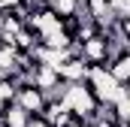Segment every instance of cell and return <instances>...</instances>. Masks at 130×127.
<instances>
[{
    "mask_svg": "<svg viewBox=\"0 0 130 127\" xmlns=\"http://www.w3.org/2000/svg\"><path fill=\"white\" fill-rule=\"evenodd\" d=\"M85 82L94 88V94H97L100 103H118V100L124 97V85L112 76L109 67H91Z\"/></svg>",
    "mask_w": 130,
    "mask_h": 127,
    "instance_id": "6da1fadb",
    "label": "cell"
},
{
    "mask_svg": "<svg viewBox=\"0 0 130 127\" xmlns=\"http://www.w3.org/2000/svg\"><path fill=\"white\" fill-rule=\"evenodd\" d=\"M67 100V106L73 109V112H82L85 118H94V112L100 109V100L94 94V88L88 85V82H70L67 85V94L61 97Z\"/></svg>",
    "mask_w": 130,
    "mask_h": 127,
    "instance_id": "7a4b0ae2",
    "label": "cell"
},
{
    "mask_svg": "<svg viewBox=\"0 0 130 127\" xmlns=\"http://www.w3.org/2000/svg\"><path fill=\"white\" fill-rule=\"evenodd\" d=\"M15 103H18V106H24L30 115H39V112L45 109V103H48V94H45L39 85H33V82H24V85L15 91Z\"/></svg>",
    "mask_w": 130,
    "mask_h": 127,
    "instance_id": "3957f363",
    "label": "cell"
},
{
    "mask_svg": "<svg viewBox=\"0 0 130 127\" xmlns=\"http://www.w3.org/2000/svg\"><path fill=\"white\" fill-rule=\"evenodd\" d=\"M88 70H91V64L85 61V58H67V61L58 67L61 79H67V82H85V79H88Z\"/></svg>",
    "mask_w": 130,
    "mask_h": 127,
    "instance_id": "277c9868",
    "label": "cell"
},
{
    "mask_svg": "<svg viewBox=\"0 0 130 127\" xmlns=\"http://www.w3.org/2000/svg\"><path fill=\"white\" fill-rule=\"evenodd\" d=\"M109 70H112V76H115L121 85L130 82V45L121 49V52H115V58L109 61Z\"/></svg>",
    "mask_w": 130,
    "mask_h": 127,
    "instance_id": "5b68a950",
    "label": "cell"
},
{
    "mask_svg": "<svg viewBox=\"0 0 130 127\" xmlns=\"http://www.w3.org/2000/svg\"><path fill=\"white\" fill-rule=\"evenodd\" d=\"M15 82L9 79V76H0V106H9L12 100H15Z\"/></svg>",
    "mask_w": 130,
    "mask_h": 127,
    "instance_id": "8992f818",
    "label": "cell"
},
{
    "mask_svg": "<svg viewBox=\"0 0 130 127\" xmlns=\"http://www.w3.org/2000/svg\"><path fill=\"white\" fill-rule=\"evenodd\" d=\"M48 3L58 15H76V9H79V0H48Z\"/></svg>",
    "mask_w": 130,
    "mask_h": 127,
    "instance_id": "52a82bcc",
    "label": "cell"
},
{
    "mask_svg": "<svg viewBox=\"0 0 130 127\" xmlns=\"http://www.w3.org/2000/svg\"><path fill=\"white\" fill-rule=\"evenodd\" d=\"M27 127H55V124H52L45 115H30V124Z\"/></svg>",
    "mask_w": 130,
    "mask_h": 127,
    "instance_id": "ba28073f",
    "label": "cell"
},
{
    "mask_svg": "<svg viewBox=\"0 0 130 127\" xmlns=\"http://www.w3.org/2000/svg\"><path fill=\"white\" fill-rule=\"evenodd\" d=\"M115 15H118V18H130V0H124V3L115 9Z\"/></svg>",
    "mask_w": 130,
    "mask_h": 127,
    "instance_id": "9c48e42d",
    "label": "cell"
},
{
    "mask_svg": "<svg viewBox=\"0 0 130 127\" xmlns=\"http://www.w3.org/2000/svg\"><path fill=\"white\" fill-rule=\"evenodd\" d=\"M21 0H0V6H6V9H12V6H18Z\"/></svg>",
    "mask_w": 130,
    "mask_h": 127,
    "instance_id": "30bf717a",
    "label": "cell"
}]
</instances>
